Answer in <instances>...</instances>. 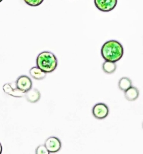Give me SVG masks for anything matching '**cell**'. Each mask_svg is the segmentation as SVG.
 Here are the masks:
<instances>
[{
  "label": "cell",
  "instance_id": "cell-3",
  "mask_svg": "<svg viewBox=\"0 0 143 154\" xmlns=\"http://www.w3.org/2000/svg\"><path fill=\"white\" fill-rule=\"evenodd\" d=\"M108 114L109 108L104 103H98L93 106L92 115L96 119H104L108 116Z\"/></svg>",
  "mask_w": 143,
  "mask_h": 154
},
{
  "label": "cell",
  "instance_id": "cell-4",
  "mask_svg": "<svg viewBox=\"0 0 143 154\" xmlns=\"http://www.w3.org/2000/svg\"><path fill=\"white\" fill-rule=\"evenodd\" d=\"M16 88L23 92L26 93L33 87V82L27 75H21L16 79Z\"/></svg>",
  "mask_w": 143,
  "mask_h": 154
},
{
  "label": "cell",
  "instance_id": "cell-10",
  "mask_svg": "<svg viewBox=\"0 0 143 154\" xmlns=\"http://www.w3.org/2000/svg\"><path fill=\"white\" fill-rule=\"evenodd\" d=\"M29 73L33 78L38 81L43 80L47 76V73L39 69L38 66L31 68L29 70Z\"/></svg>",
  "mask_w": 143,
  "mask_h": 154
},
{
  "label": "cell",
  "instance_id": "cell-9",
  "mask_svg": "<svg viewBox=\"0 0 143 154\" xmlns=\"http://www.w3.org/2000/svg\"><path fill=\"white\" fill-rule=\"evenodd\" d=\"M124 96L125 98L129 101L136 100L139 96V91L138 89L135 87H131L126 91H125Z\"/></svg>",
  "mask_w": 143,
  "mask_h": 154
},
{
  "label": "cell",
  "instance_id": "cell-15",
  "mask_svg": "<svg viewBox=\"0 0 143 154\" xmlns=\"http://www.w3.org/2000/svg\"><path fill=\"white\" fill-rule=\"evenodd\" d=\"M2 145L0 143V154L2 153Z\"/></svg>",
  "mask_w": 143,
  "mask_h": 154
},
{
  "label": "cell",
  "instance_id": "cell-11",
  "mask_svg": "<svg viewBox=\"0 0 143 154\" xmlns=\"http://www.w3.org/2000/svg\"><path fill=\"white\" fill-rule=\"evenodd\" d=\"M119 88L122 91H126L132 87V81L128 77H123L118 83Z\"/></svg>",
  "mask_w": 143,
  "mask_h": 154
},
{
  "label": "cell",
  "instance_id": "cell-5",
  "mask_svg": "<svg viewBox=\"0 0 143 154\" xmlns=\"http://www.w3.org/2000/svg\"><path fill=\"white\" fill-rule=\"evenodd\" d=\"M94 2L97 9L101 11L107 12L115 8L117 0H94Z\"/></svg>",
  "mask_w": 143,
  "mask_h": 154
},
{
  "label": "cell",
  "instance_id": "cell-1",
  "mask_svg": "<svg viewBox=\"0 0 143 154\" xmlns=\"http://www.w3.org/2000/svg\"><path fill=\"white\" fill-rule=\"evenodd\" d=\"M101 55L106 61L116 63L124 55V48L120 42L111 40L105 42L102 46Z\"/></svg>",
  "mask_w": 143,
  "mask_h": 154
},
{
  "label": "cell",
  "instance_id": "cell-8",
  "mask_svg": "<svg viewBox=\"0 0 143 154\" xmlns=\"http://www.w3.org/2000/svg\"><path fill=\"white\" fill-rule=\"evenodd\" d=\"M25 97L29 102L35 103L40 100L41 98V93L38 89L31 88L25 93Z\"/></svg>",
  "mask_w": 143,
  "mask_h": 154
},
{
  "label": "cell",
  "instance_id": "cell-17",
  "mask_svg": "<svg viewBox=\"0 0 143 154\" xmlns=\"http://www.w3.org/2000/svg\"></svg>",
  "mask_w": 143,
  "mask_h": 154
},
{
  "label": "cell",
  "instance_id": "cell-16",
  "mask_svg": "<svg viewBox=\"0 0 143 154\" xmlns=\"http://www.w3.org/2000/svg\"><path fill=\"white\" fill-rule=\"evenodd\" d=\"M2 1H3V0H0V2H1Z\"/></svg>",
  "mask_w": 143,
  "mask_h": 154
},
{
  "label": "cell",
  "instance_id": "cell-7",
  "mask_svg": "<svg viewBox=\"0 0 143 154\" xmlns=\"http://www.w3.org/2000/svg\"><path fill=\"white\" fill-rule=\"evenodd\" d=\"M3 90L4 92L6 93L8 95L11 96L16 97V98H21L25 96V93L23 92L18 89L14 88L12 87L11 83H6L3 86Z\"/></svg>",
  "mask_w": 143,
  "mask_h": 154
},
{
  "label": "cell",
  "instance_id": "cell-2",
  "mask_svg": "<svg viewBox=\"0 0 143 154\" xmlns=\"http://www.w3.org/2000/svg\"><path fill=\"white\" fill-rule=\"evenodd\" d=\"M57 66V58L51 52L43 51L37 57L36 66L46 73L54 72Z\"/></svg>",
  "mask_w": 143,
  "mask_h": 154
},
{
  "label": "cell",
  "instance_id": "cell-6",
  "mask_svg": "<svg viewBox=\"0 0 143 154\" xmlns=\"http://www.w3.org/2000/svg\"><path fill=\"white\" fill-rule=\"evenodd\" d=\"M44 145L49 153H56L61 150L62 147V143L58 137L51 136L47 139Z\"/></svg>",
  "mask_w": 143,
  "mask_h": 154
},
{
  "label": "cell",
  "instance_id": "cell-12",
  "mask_svg": "<svg viewBox=\"0 0 143 154\" xmlns=\"http://www.w3.org/2000/svg\"><path fill=\"white\" fill-rule=\"evenodd\" d=\"M116 63L113 62L106 61L102 64V69L104 72L109 74L113 73L116 71Z\"/></svg>",
  "mask_w": 143,
  "mask_h": 154
},
{
  "label": "cell",
  "instance_id": "cell-14",
  "mask_svg": "<svg viewBox=\"0 0 143 154\" xmlns=\"http://www.w3.org/2000/svg\"><path fill=\"white\" fill-rule=\"evenodd\" d=\"M35 154H49V152L47 150L45 145H39L35 150Z\"/></svg>",
  "mask_w": 143,
  "mask_h": 154
},
{
  "label": "cell",
  "instance_id": "cell-13",
  "mask_svg": "<svg viewBox=\"0 0 143 154\" xmlns=\"http://www.w3.org/2000/svg\"><path fill=\"white\" fill-rule=\"evenodd\" d=\"M26 4L33 7L38 6L42 4L44 0H23Z\"/></svg>",
  "mask_w": 143,
  "mask_h": 154
}]
</instances>
